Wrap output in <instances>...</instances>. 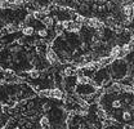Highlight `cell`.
<instances>
[{
	"mask_svg": "<svg viewBox=\"0 0 134 129\" xmlns=\"http://www.w3.org/2000/svg\"><path fill=\"white\" fill-rule=\"evenodd\" d=\"M47 61H48L49 64H53V66H58L59 64V61H58V57H57L55 50H53V49L48 50V53H47Z\"/></svg>",
	"mask_w": 134,
	"mask_h": 129,
	"instance_id": "obj_1",
	"label": "cell"
},
{
	"mask_svg": "<svg viewBox=\"0 0 134 129\" xmlns=\"http://www.w3.org/2000/svg\"><path fill=\"white\" fill-rule=\"evenodd\" d=\"M85 22H88V26H89L90 29L99 30V29H102V27H103L102 22H100L99 19H97V18H89V19H86Z\"/></svg>",
	"mask_w": 134,
	"mask_h": 129,
	"instance_id": "obj_2",
	"label": "cell"
},
{
	"mask_svg": "<svg viewBox=\"0 0 134 129\" xmlns=\"http://www.w3.org/2000/svg\"><path fill=\"white\" fill-rule=\"evenodd\" d=\"M92 80L88 78V75H77V78H76V84H80V85H88V84H90Z\"/></svg>",
	"mask_w": 134,
	"mask_h": 129,
	"instance_id": "obj_3",
	"label": "cell"
},
{
	"mask_svg": "<svg viewBox=\"0 0 134 129\" xmlns=\"http://www.w3.org/2000/svg\"><path fill=\"white\" fill-rule=\"evenodd\" d=\"M18 29H21V27L17 26L16 23H8V25L5 26V29L3 30V32H5V34H14Z\"/></svg>",
	"mask_w": 134,
	"mask_h": 129,
	"instance_id": "obj_4",
	"label": "cell"
},
{
	"mask_svg": "<svg viewBox=\"0 0 134 129\" xmlns=\"http://www.w3.org/2000/svg\"><path fill=\"white\" fill-rule=\"evenodd\" d=\"M124 16L132 19V17H133V4H126L124 7Z\"/></svg>",
	"mask_w": 134,
	"mask_h": 129,
	"instance_id": "obj_5",
	"label": "cell"
},
{
	"mask_svg": "<svg viewBox=\"0 0 134 129\" xmlns=\"http://www.w3.org/2000/svg\"><path fill=\"white\" fill-rule=\"evenodd\" d=\"M52 98H55V99H62L63 98V92L61 89H53L50 90V96Z\"/></svg>",
	"mask_w": 134,
	"mask_h": 129,
	"instance_id": "obj_6",
	"label": "cell"
},
{
	"mask_svg": "<svg viewBox=\"0 0 134 129\" xmlns=\"http://www.w3.org/2000/svg\"><path fill=\"white\" fill-rule=\"evenodd\" d=\"M22 34L25 36H32L35 34V29L32 26H26V27H22Z\"/></svg>",
	"mask_w": 134,
	"mask_h": 129,
	"instance_id": "obj_7",
	"label": "cell"
},
{
	"mask_svg": "<svg viewBox=\"0 0 134 129\" xmlns=\"http://www.w3.org/2000/svg\"><path fill=\"white\" fill-rule=\"evenodd\" d=\"M40 127L43 129H45V128H48L50 125V120H49V117H47V116H41L40 117Z\"/></svg>",
	"mask_w": 134,
	"mask_h": 129,
	"instance_id": "obj_8",
	"label": "cell"
},
{
	"mask_svg": "<svg viewBox=\"0 0 134 129\" xmlns=\"http://www.w3.org/2000/svg\"><path fill=\"white\" fill-rule=\"evenodd\" d=\"M41 22H43V25H44V26H45L47 29H50V27H53V18H52V17L47 16L45 18H44V19H43V21H41Z\"/></svg>",
	"mask_w": 134,
	"mask_h": 129,
	"instance_id": "obj_9",
	"label": "cell"
},
{
	"mask_svg": "<svg viewBox=\"0 0 134 129\" xmlns=\"http://www.w3.org/2000/svg\"><path fill=\"white\" fill-rule=\"evenodd\" d=\"M47 16H48V14H45L44 12H34L32 13L34 18H35V19H39V21H43Z\"/></svg>",
	"mask_w": 134,
	"mask_h": 129,
	"instance_id": "obj_10",
	"label": "cell"
},
{
	"mask_svg": "<svg viewBox=\"0 0 134 129\" xmlns=\"http://www.w3.org/2000/svg\"><path fill=\"white\" fill-rule=\"evenodd\" d=\"M63 30H65V29H63L62 22H61V21H59V22H57V25L54 26V31H55V34H57V35H61V34L63 32Z\"/></svg>",
	"mask_w": 134,
	"mask_h": 129,
	"instance_id": "obj_11",
	"label": "cell"
},
{
	"mask_svg": "<svg viewBox=\"0 0 134 129\" xmlns=\"http://www.w3.org/2000/svg\"><path fill=\"white\" fill-rule=\"evenodd\" d=\"M29 76L32 78V79H37V78H40V71L39 70H31L29 72Z\"/></svg>",
	"mask_w": 134,
	"mask_h": 129,
	"instance_id": "obj_12",
	"label": "cell"
},
{
	"mask_svg": "<svg viewBox=\"0 0 134 129\" xmlns=\"http://www.w3.org/2000/svg\"><path fill=\"white\" fill-rule=\"evenodd\" d=\"M66 76H74L75 75V68H71V67H66L65 68V72H63Z\"/></svg>",
	"mask_w": 134,
	"mask_h": 129,
	"instance_id": "obj_13",
	"label": "cell"
},
{
	"mask_svg": "<svg viewBox=\"0 0 134 129\" xmlns=\"http://www.w3.org/2000/svg\"><path fill=\"white\" fill-rule=\"evenodd\" d=\"M40 97H49L50 96V89H45V90H40L39 92Z\"/></svg>",
	"mask_w": 134,
	"mask_h": 129,
	"instance_id": "obj_14",
	"label": "cell"
},
{
	"mask_svg": "<svg viewBox=\"0 0 134 129\" xmlns=\"http://www.w3.org/2000/svg\"><path fill=\"white\" fill-rule=\"evenodd\" d=\"M39 36L40 37H47L48 36V30H39Z\"/></svg>",
	"mask_w": 134,
	"mask_h": 129,
	"instance_id": "obj_15",
	"label": "cell"
},
{
	"mask_svg": "<svg viewBox=\"0 0 134 129\" xmlns=\"http://www.w3.org/2000/svg\"><path fill=\"white\" fill-rule=\"evenodd\" d=\"M1 84H3V81H0V88H1Z\"/></svg>",
	"mask_w": 134,
	"mask_h": 129,
	"instance_id": "obj_16",
	"label": "cell"
}]
</instances>
